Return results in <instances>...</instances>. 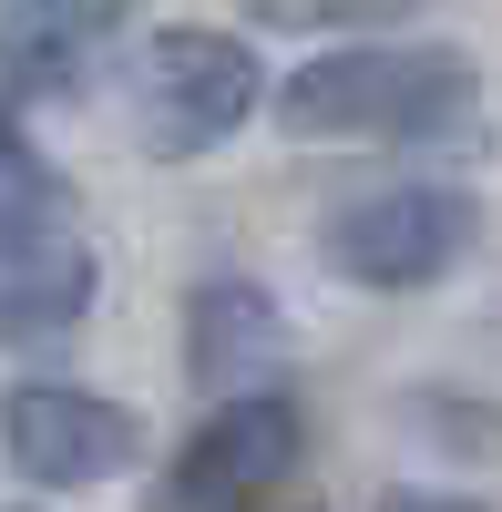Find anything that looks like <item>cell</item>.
I'll return each instance as SVG.
<instances>
[{
	"label": "cell",
	"instance_id": "cell-11",
	"mask_svg": "<svg viewBox=\"0 0 502 512\" xmlns=\"http://www.w3.org/2000/svg\"><path fill=\"white\" fill-rule=\"evenodd\" d=\"M380 512H492V502H472V492H431V482H390Z\"/></svg>",
	"mask_w": 502,
	"mask_h": 512
},
{
	"label": "cell",
	"instance_id": "cell-6",
	"mask_svg": "<svg viewBox=\"0 0 502 512\" xmlns=\"http://www.w3.org/2000/svg\"><path fill=\"white\" fill-rule=\"evenodd\" d=\"M185 369H195V390H267V379L287 369V318H277V297L257 277H205L185 297Z\"/></svg>",
	"mask_w": 502,
	"mask_h": 512
},
{
	"label": "cell",
	"instance_id": "cell-2",
	"mask_svg": "<svg viewBox=\"0 0 502 512\" xmlns=\"http://www.w3.org/2000/svg\"><path fill=\"white\" fill-rule=\"evenodd\" d=\"M257 103H267V72H257V52H246L236 31L175 21V31H154L144 62H134V123H144V154H164V164L216 154Z\"/></svg>",
	"mask_w": 502,
	"mask_h": 512
},
{
	"label": "cell",
	"instance_id": "cell-5",
	"mask_svg": "<svg viewBox=\"0 0 502 512\" xmlns=\"http://www.w3.org/2000/svg\"><path fill=\"white\" fill-rule=\"evenodd\" d=\"M298 451H308L298 400H287V390H236V400H216V420L175 451L154 512H257L287 472H298Z\"/></svg>",
	"mask_w": 502,
	"mask_h": 512
},
{
	"label": "cell",
	"instance_id": "cell-7",
	"mask_svg": "<svg viewBox=\"0 0 502 512\" xmlns=\"http://www.w3.org/2000/svg\"><path fill=\"white\" fill-rule=\"evenodd\" d=\"M93 297H103V267H93V246L62 226H31V236H0V338L11 349H41V338H62L93 318Z\"/></svg>",
	"mask_w": 502,
	"mask_h": 512
},
{
	"label": "cell",
	"instance_id": "cell-1",
	"mask_svg": "<svg viewBox=\"0 0 502 512\" xmlns=\"http://www.w3.org/2000/svg\"><path fill=\"white\" fill-rule=\"evenodd\" d=\"M482 113V72L451 41H328L277 82V134L298 144H451Z\"/></svg>",
	"mask_w": 502,
	"mask_h": 512
},
{
	"label": "cell",
	"instance_id": "cell-9",
	"mask_svg": "<svg viewBox=\"0 0 502 512\" xmlns=\"http://www.w3.org/2000/svg\"><path fill=\"white\" fill-rule=\"evenodd\" d=\"M72 216V185L31 154L21 113H11V82H0V236H31V226H62Z\"/></svg>",
	"mask_w": 502,
	"mask_h": 512
},
{
	"label": "cell",
	"instance_id": "cell-3",
	"mask_svg": "<svg viewBox=\"0 0 502 512\" xmlns=\"http://www.w3.org/2000/svg\"><path fill=\"white\" fill-rule=\"evenodd\" d=\"M472 236H482V205L462 185H380V195H349L318 226V267L349 277V287L400 297V287L451 277L472 256Z\"/></svg>",
	"mask_w": 502,
	"mask_h": 512
},
{
	"label": "cell",
	"instance_id": "cell-4",
	"mask_svg": "<svg viewBox=\"0 0 502 512\" xmlns=\"http://www.w3.org/2000/svg\"><path fill=\"white\" fill-rule=\"evenodd\" d=\"M0 451L31 492H93L144 461V420L103 390H72V379H21L0 400Z\"/></svg>",
	"mask_w": 502,
	"mask_h": 512
},
{
	"label": "cell",
	"instance_id": "cell-10",
	"mask_svg": "<svg viewBox=\"0 0 502 512\" xmlns=\"http://www.w3.org/2000/svg\"><path fill=\"white\" fill-rule=\"evenodd\" d=\"M410 0H257L267 31H369V21H400Z\"/></svg>",
	"mask_w": 502,
	"mask_h": 512
},
{
	"label": "cell",
	"instance_id": "cell-8",
	"mask_svg": "<svg viewBox=\"0 0 502 512\" xmlns=\"http://www.w3.org/2000/svg\"><path fill=\"white\" fill-rule=\"evenodd\" d=\"M113 21L123 0H0V82L11 93H72Z\"/></svg>",
	"mask_w": 502,
	"mask_h": 512
}]
</instances>
